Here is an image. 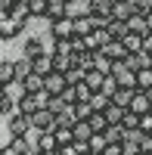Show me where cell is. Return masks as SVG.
I'll list each match as a JSON object with an SVG mask.
<instances>
[{"label": "cell", "mask_w": 152, "mask_h": 155, "mask_svg": "<svg viewBox=\"0 0 152 155\" xmlns=\"http://www.w3.org/2000/svg\"><path fill=\"white\" fill-rule=\"evenodd\" d=\"M47 34L53 37V41H71V37H74V19L62 16V19L47 22Z\"/></svg>", "instance_id": "1"}, {"label": "cell", "mask_w": 152, "mask_h": 155, "mask_svg": "<svg viewBox=\"0 0 152 155\" xmlns=\"http://www.w3.org/2000/svg\"><path fill=\"white\" fill-rule=\"evenodd\" d=\"M31 127L37 134H53L56 130V112H50V109H37L31 115Z\"/></svg>", "instance_id": "2"}, {"label": "cell", "mask_w": 152, "mask_h": 155, "mask_svg": "<svg viewBox=\"0 0 152 155\" xmlns=\"http://www.w3.org/2000/svg\"><path fill=\"white\" fill-rule=\"evenodd\" d=\"M25 31V22L16 19L12 12H6L3 19H0V41H12V37H19Z\"/></svg>", "instance_id": "3"}, {"label": "cell", "mask_w": 152, "mask_h": 155, "mask_svg": "<svg viewBox=\"0 0 152 155\" xmlns=\"http://www.w3.org/2000/svg\"><path fill=\"white\" fill-rule=\"evenodd\" d=\"M6 130H9V137H25V134L31 130V118L22 115V112H12L9 118H6Z\"/></svg>", "instance_id": "4"}, {"label": "cell", "mask_w": 152, "mask_h": 155, "mask_svg": "<svg viewBox=\"0 0 152 155\" xmlns=\"http://www.w3.org/2000/svg\"><path fill=\"white\" fill-rule=\"evenodd\" d=\"M68 87V81H65V71H50V74H44V90L47 93H53V96H59L62 90Z\"/></svg>", "instance_id": "5"}, {"label": "cell", "mask_w": 152, "mask_h": 155, "mask_svg": "<svg viewBox=\"0 0 152 155\" xmlns=\"http://www.w3.org/2000/svg\"><path fill=\"white\" fill-rule=\"evenodd\" d=\"M103 53H106L112 62H124V59L131 56V50L124 47V41H109V44L103 47Z\"/></svg>", "instance_id": "6"}, {"label": "cell", "mask_w": 152, "mask_h": 155, "mask_svg": "<svg viewBox=\"0 0 152 155\" xmlns=\"http://www.w3.org/2000/svg\"><path fill=\"white\" fill-rule=\"evenodd\" d=\"M131 112H137V115H149V112H152V99H149V93H146V90H134Z\"/></svg>", "instance_id": "7"}, {"label": "cell", "mask_w": 152, "mask_h": 155, "mask_svg": "<svg viewBox=\"0 0 152 155\" xmlns=\"http://www.w3.org/2000/svg\"><path fill=\"white\" fill-rule=\"evenodd\" d=\"M127 31H134V34H149V22H146V12H134V16L127 19Z\"/></svg>", "instance_id": "8"}, {"label": "cell", "mask_w": 152, "mask_h": 155, "mask_svg": "<svg viewBox=\"0 0 152 155\" xmlns=\"http://www.w3.org/2000/svg\"><path fill=\"white\" fill-rule=\"evenodd\" d=\"M65 12H68V0H50V3H47V22L62 19Z\"/></svg>", "instance_id": "9"}, {"label": "cell", "mask_w": 152, "mask_h": 155, "mask_svg": "<svg viewBox=\"0 0 152 155\" xmlns=\"http://www.w3.org/2000/svg\"><path fill=\"white\" fill-rule=\"evenodd\" d=\"M134 12H137L134 0H118V3H115V9H112V16H115V19H121V22H127Z\"/></svg>", "instance_id": "10"}, {"label": "cell", "mask_w": 152, "mask_h": 155, "mask_svg": "<svg viewBox=\"0 0 152 155\" xmlns=\"http://www.w3.org/2000/svg\"><path fill=\"white\" fill-rule=\"evenodd\" d=\"M96 31V25H93V16L87 12V16L81 19H74V37H84V34H93Z\"/></svg>", "instance_id": "11"}, {"label": "cell", "mask_w": 152, "mask_h": 155, "mask_svg": "<svg viewBox=\"0 0 152 155\" xmlns=\"http://www.w3.org/2000/svg\"><path fill=\"white\" fill-rule=\"evenodd\" d=\"M16 81V59H0V84Z\"/></svg>", "instance_id": "12"}, {"label": "cell", "mask_w": 152, "mask_h": 155, "mask_svg": "<svg viewBox=\"0 0 152 155\" xmlns=\"http://www.w3.org/2000/svg\"><path fill=\"white\" fill-rule=\"evenodd\" d=\"M134 90H137V87H118L115 93H112V102H115V106H124V109H131Z\"/></svg>", "instance_id": "13"}, {"label": "cell", "mask_w": 152, "mask_h": 155, "mask_svg": "<svg viewBox=\"0 0 152 155\" xmlns=\"http://www.w3.org/2000/svg\"><path fill=\"white\" fill-rule=\"evenodd\" d=\"M103 81H106L103 71H96V68H87V71H84V84L90 87L93 93H96V90H103Z\"/></svg>", "instance_id": "14"}, {"label": "cell", "mask_w": 152, "mask_h": 155, "mask_svg": "<svg viewBox=\"0 0 152 155\" xmlns=\"http://www.w3.org/2000/svg\"><path fill=\"white\" fill-rule=\"evenodd\" d=\"M22 87H25V93H37V90H44V74L31 71L28 78H22Z\"/></svg>", "instance_id": "15"}, {"label": "cell", "mask_w": 152, "mask_h": 155, "mask_svg": "<svg viewBox=\"0 0 152 155\" xmlns=\"http://www.w3.org/2000/svg\"><path fill=\"white\" fill-rule=\"evenodd\" d=\"M109 106H112V96L103 93V90H96V93L90 96V109H93V112H106Z\"/></svg>", "instance_id": "16"}, {"label": "cell", "mask_w": 152, "mask_h": 155, "mask_svg": "<svg viewBox=\"0 0 152 155\" xmlns=\"http://www.w3.org/2000/svg\"><path fill=\"white\" fill-rule=\"evenodd\" d=\"M74 65V53H53V68L56 71H68Z\"/></svg>", "instance_id": "17"}, {"label": "cell", "mask_w": 152, "mask_h": 155, "mask_svg": "<svg viewBox=\"0 0 152 155\" xmlns=\"http://www.w3.org/2000/svg\"><path fill=\"white\" fill-rule=\"evenodd\" d=\"M124 137H127V127L124 124H109L106 127V140L109 143H124Z\"/></svg>", "instance_id": "18"}, {"label": "cell", "mask_w": 152, "mask_h": 155, "mask_svg": "<svg viewBox=\"0 0 152 155\" xmlns=\"http://www.w3.org/2000/svg\"><path fill=\"white\" fill-rule=\"evenodd\" d=\"M31 62H34V71L37 74H50V71H53V53H44V56H37Z\"/></svg>", "instance_id": "19"}, {"label": "cell", "mask_w": 152, "mask_h": 155, "mask_svg": "<svg viewBox=\"0 0 152 155\" xmlns=\"http://www.w3.org/2000/svg\"><path fill=\"white\" fill-rule=\"evenodd\" d=\"M53 137H56V146H68V143H74V127H59L56 124Z\"/></svg>", "instance_id": "20"}, {"label": "cell", "mask_w": 152, "mask_h": 155, "mask_svg": "<svg viewBox=\"0 0 152 155\" xmlns=\"http://www.w3.org/2000/svg\"><path fill=\"white\" fill-rule=\"evenodd\" d=\"M50 149H59V146H56V137H53V134H41V137H37V146H34V155L50 152Z\"/></svg>", "instance_id": "21"}, {"label": "cell", "mask_w": 152, "mask_h": 155, "mask_svg": "<svg viewBox=\"0 0 152 155\" xmlns=\"http://www.w3.org/2000/svg\"><path fill=\"white\" fill-rule=\"evenodd\" d=\"M112 65H115V62H112L103 50H99V53H93V68L96 71H103V74H112Z\"/></svg>", "instance_id": "22"}, {"label": "cell", "mask_w": 152, "mask_h": 155, "mask_svg": "<svg viewBox=\"0 0 152 155\" xmlns=\"http://www.w3.org/2000/svg\"><path fill=\"white\" fill-rule=\"evenodd\" d=\"M34 71V62L28 59V56H19L16 59V81H22V78H28Z\"/></svg>", "instance_id": "23"}, {"label": "cell", "mask_w": 152, "mask_h": 155, "mask_svg": "<svg viewBox=\"0 0 152 155\" xmlns=\"http://www.w3.org/2000/svg\"><path fill=\"white\" fill-rule=\"evenodd\" d=\"M109 34H112V41H121V37L127 34V22H121V19L112 16L109 19Z\"/></svg>", "instance_id": "24"}, {"label": "cell", "mask_w": 152, "mask_h": 155, "mask_svg": "<svg viewBox=\"0 0 152 155\" xmlns=\"http://www.w3.org/2000/svg\"><path fill=\"white\" fill-rule=\"evenodd\" d=\"M121 41H124V47H127L131 53H143V34H134V31H127V34L121 37Z\"/></svg>", "instance_id": "25"}, {"label": "cell", "mask_w": 152, "mask_h": 155, "mask_svg": "<svg viewBox=\"0 0 152 155\" xmlns=\"http://www.w3.org/2000/svg\"><path fill=\"white\" fill-rule=\"evenodd\" d=\"M87 121H90L93 134H106V127H109V118H106V112H93Z\"/></svg>", "instance_id": "26"}, {"label": "cell", "mask_w": 152, "mask_h": 155, "mask_svg": "<svg viewBox=\"0 0 152 155\" xmlns=\"http://www.w3.org/2000/svg\"><path fill=\"white\" fill-rule=\"evenodd\" d=\"M124 115H127V109H124V106H115V102H112V106L106 109L109 124H121V121H124Z\"/></svg>", "instance_id": "27"}, {"label": "cell", "mask_w": 152, "mask_h": 155, "mask_svg": "<svg viewBox=\"0 0 152 155\" xmlns=\"http://www.w3.org/2000/svg\"><path fill=\"white\" fill-rule=\"evenodd\" d=\"M137 90H152V68H137Z\"/></svg>", "instance_id": "28"}, {"label": "cell", "mask_w": 152, "mask_h": 155, "mask_svg": "<svg viewBox=\"0 0 152 155\" xmlns=\"http://www.w3.org/2000/svg\"><path fill=\"white\" fill-rule=\"evenodd\" d=\"M90 137H93V127H90V121H78V124H74V140L87 143Z\"/></svg>", "instance_id": "29"}, {"label": "cell", "mask_w": 152, "mask_h": 155, "mask_svg": "<svg viewBox=\"0 0 152 155\" xmlns=\"http://www.w3.org/2000/svg\"><path fill=\"white\" fill-rule=\"evenodd\" d=\"M47 3H50V0H28L31 19H47Z\"/></svg>", "instance_id": "30"}, {"label": "cell", "mask_w": 152, "mask_h": 155, "mask_svg": "<svg viewBox=\"0 0 152 155\" xmlns=\"http://www.w3.org/2000/svg\"><path fill=\"white\" fill-rule=\"evenodd\" d=\"M19 112H22V115H28V118L37 112V102H34V96H31V93H25V96L19 99Z\"/></svg>", "instance_id": "31"}, {"label": "cell", "mask_w": 152, "mask_h": 155, "mask_svg": "<svg viewBox=\"0 0 152 155\" xmlns=\"http://www.w3.org/2000/svg\"><path fill=\"white\" fill-rule=\"evenodd\" d=\"M71 112H74V118H78V121H87V118L93 115L90 102H74V106H71Z\"/></svg>", "instance_id": "32"}, {"label": "cell", "mask_w": 152, "mask_h": 155, "mask_svg": "<svg viewBox=\"0 0 152 155\" xmlns=\"http://www.w3.org/2000/svg\"><path fill=\"white\" fill-rule=\"evenodd\" d=\"M74 65H81V68H93V53L78 50V53H74Z\"/></svg>", "instance_id": "33"}, {"label": "cell", "mask_w": 152, "mask_h": 155, "mask_svg": "<svg viewBox=\"0 0 152 155\" xmlns=\"http://www.w3.org/2000/svg\"><path fill=\"white\" fill-rule=\"evenodd\" d=\"M84 71H87V68H81V65H71V68L65 71V81H68V84H81V81H84Z\"/></svg>", "instance_id": "34"}, {"label": "cell", "mask_w": 152, "mask_h": 155, "mask_svg": "<svg viewBox=\"0 0 152 155\" xmlns=\"http://www.w3.org/2000/svg\"><path fill=\"white\" fill-rule=\"evenodd\" d=\"M87 146H90V149H96V152H103V149L109 146V140H106V134H93L90 140H87Z\"/></svg>", "instance_id": "35"}, {"label": "cell", "mask_w": 152, "mask_h": 155, "mask_svg": "<svg viewBox=\"0 0 152 155\" xmlns=\"http://www.w3.org/2000/svg\"><path fill=\"white\" fill-rule=\"evenodd\" d=\"M71 87H74V93H78V102H90V96H93V90L87 87L84 81H81V84H71Z\"/></svg>", "instance_id": "36"}, {"label": "cell", "mask_w": 152, "mask_h": 155, "mask_svg": "<svg viewBox=\"0 0 152 155\" xmlns=\"http://www.w3.org/2000/svg\"><path fill=\"white\" fill-rule=\"evenodd\" d=\"M47 109H50V112H56V115H59V112H65L68 106H65V102H62V96H50V102H47Z\"/></svg>", "instance_id": "37"}, {"label": "cell", "mask_w": 152, "mask_h": 155, "mask_svg": "<svg viewBox=\"0 0 152 155\" xmlns=\"http://www.w3.org/2000/svg\"><path fill=\"white\" fill-rule=\"evenodd\" d=\"M59 96H62V102H65V106H74V102H78V93H74V87H71V84L62 90Z\"/></svg>", "instance_id": "38"}, {"label": "cell", "mask_w": 152, "mask_h": 155, "mask_svg": "<svg viewBox=\"0 0 152 155\" xmlns=\"http://www.w3.org/2000/svg\"><path fill=\"white\" fill-rule=\"evenodd\" d=\"M115 90H118V81H115V74H106V81H103V93H115Z\"/></svg>", "instance_id": "39"}, {"label": "cell", "mask_w": 152, "mask_h": 155, "mask_svg": "<svg viewBox=\"0 0 152 155\" xmlns=\"http://www.w3.org/2000/svg\"><path fill=\"white\" fill-rule=\"evenodd\" d=\"M53 53H74L71 41H53Z\"/></svg>", "instance_id": "40"}, {"label": "cell", "mask_w": 152, "mask_h": 155, "mask_svg": "<svg viewBox=\"0 0 152 155\" xmlns=\"http://www.w3.org/2000/svg\"><path fill=\"white\" fill-rule=\"evenodd\" d=\"M103 155H124V143H109L103 149Z\"/></svg>", "instance_id": "41"}, {"label": "cell", "mask_w": 152, "mask_h": 155, "mask_svg": "<svg viewBox=\"0 0 152 155\" xmlns=\"http://www.w3.org/2000/svg\"><path fill=\"white\" fill-rule=\"evenodd\" d=\"M140 130L143 134H152V112L149 115H140Z\"/></svg>", "instance_id": "42"}, {"label": "cell", "mask_w": 152, "mask_h": 155, "mask_svg": "<svg viewBox=\"0 0 152 155\" xmlns=\"http://www.w3.org/2000/svg\"><path fill=\"white\" fill-rule=\"evenodd\" d=\"M3 155H28V152H22V149H19V146L12 143V140H9V143L3 146Z\"/></svg>", "instance_id": "43"}, {"label": "cell", "mask_w": 152, "mask_h": 155, "mask_svg": "<svg viewBox=\"0 0 152 155\" xmlns=\"http://www.w3.org/2000/svg\"><path fill=\"white\" fill-rule=\"evenodd\" d=\"M59 155H81V152H78L74 143H68V146H59Z\"/></svg>", "instance_id": "44"}, {"label": "cell", "mask_w": 152, "mask_h": 155, "mask_svg": "<svg viewBox=\"0 0 152 155\" xmlns=\"http://www.w3.org/2000/svg\"><path fill=\"white\" fill-rule=\"evenodd\" d=\"M143 50H146V53H149V56H152V31H149V34H146V37H143Z\"/></svg>", "instance_id": "45"}, {"label": "cell", "mask_w": 152, "mask_h": 155, "mask_svg": "<svg viewBox=\"0 0 152 155\" xmlns=\"http://www.w3.org/2000/svg\"><path fill=\"white\" fill-rule=\"evenodd\" d=\"M146 22H149V31H152V9L146 12Z\"/></svg>", "instance_id": "46"}, {"label": "cell", "mask_w": 152, "mask_h": 155, "mask_svg": "<svg viewBox=\"0 0 152 155\" xmlns=\"http://www.w3.org/2000/svg\"><path fill=\"white\" fill-rule=\"evenodd\" d=\"M41 155H59V149H50V152H41Z\"/></svg>", "instance_id": "47"}, {"label": "cell", "mask_w": 152, "mask_h": 155, "mask_svg": "<svg viewBox=\"0 0 152 155\" xmlns=\"http://www.w3.org/2000/svg\"><path fill=\"white\" fill-rule=\"evenodd\" d=\"M87 155H103V152H96V149H90V152H87Z\"/></svg>", "instance_id": "48"}, {"label": "cell", "mask_w": 152, "mask_h": 155, "mask_svg": "<svg viewBox=\"0 0 152 155\" xmlns=\"http://www.w3.org/2000/svg\"><path fill=\"white\" fill-rule=\"evenodd\" d=\"M146 93H149V99H152V90H146Z\"/></svg>", "instance_id": "49"}, {"label": "cell", "mask_w": 152, "mask_h": 155, "mask_svg": "<svg viewBox=\"0 0 152 155\" xmlns=\"http://www.w3.org/2000/svg\"><path fill=\"white\" fill-rule=\"evenodd\" d=\"M140 155H152V152H140Z\"/></svg>", "instance_id": "50"}, {"label": "cell", "mask_w": 152, "mask_h": 155, "mask_svg": "<svg viewBox=\"0 0 152 155\" xmlns=\"http://www.w3.org/2000/svg\"><path fill=\"white\" fill-rule=\"evenodd\" d=\"M0 155H3V146H0Z\"/></svg>", "instance_id": "51"}, {"label": "cell", "mask_w": 152, "mask_h": 155, "mask_svg": "<svg viewBox=\"0 0 152 155\" xmlns=\"http://www.w3.org/2000/svg\"><path fill=\"white\" fill-rule=\"evenodd\" d=\"M68 3H71V0H68Z\"/></svg>", "instance_id": "52"}, {"label": "cell", "mask_w": 152, "mask_h": 155, "mask_svg": "<svg viewBox=\"0 0 152 155\" xmlns=\"http://www.w3.org/2000/svg\"><path fill=\"white\" fill-rule=\"evenodd\" d=\"M115 3H118V0H115Z\"/></svg>", "instance_id": "53"}]
</instances>
